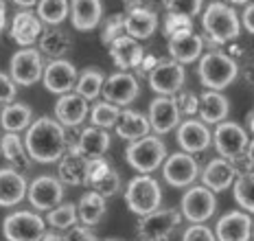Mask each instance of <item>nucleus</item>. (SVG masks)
Masks as SVG:
<instances>
[{"label":"nucleus","mask_w":254,"mask_h":241,"mask_svg":"<svg viewBox=\"0 0 254 241\" xmlns=\"http://www.w3.org/2000/svg\"><path fill=\"white\" fill-rule=\"evenodd\" d=\"M243 27H246L254 35V2L248 4L246 11H243Z\"/></svg>","instance_id":"09e8293b"},{"label":"nucleus","mask_w":254,"mask_h":241,"mask_svg":"<svg viewBox=\"0 0 254 241\" xmlns=\"http://www.w3.org/2000/svg\"><path fill=\"white\" fill-rule=\"evenodd\" d=\"M46 222L57 230H70L77 224V204H60L46 215Z\"/></svg>","instance_id":"ea45409f"},{"label":"nucleus","mask_w":254,"mask_h":241,"mask_svg":"<svg viewBox=\"0 0 254 241\" xmlns=\"http://www.w3.org/2000/svg\"><path fill=\"white\" fill-rule=\"evenodd\" d=\"M26 197L35 211H53L64 200V184L60 182V178L40 176L26 188Z\"/></svg>","instance_id":"4468645a"},{"label":"nucleus","mask_w":254,"mask_h":241,"mask_svg":"<svg viewBox=\"0 0 254 241\" xmlns=\"http://www.w3.org/2000/svg\"><path fill=\"white\" fill-rule=\"evenodd\" d=\"M68 0H40L38 2V18L51 27H57L68 18Z\"/></svg>","instance_id":"e433bc0d"},{"label":"nucleus","mask_w":254,"mask_h":241,"mask_svg":"<svg viewBox=\"0 0 254 241\" xmlns=\"http://www.w3.org/2000/svg\"><path fill=\"white\" fill-rule=\"evenodd\" d=\"M123 2H127V4H134V2H140V0H123Z\"/></svg>","instance_id":"4d7b16f0"},{"label":"nucleus","mask_w":254,"mask_h":241,"mask_svg":"<svg viewBox=\"0 0 254 241\" xmlns=\"http://www.w3.org/2000/svg\"><path fill=\"white\" fill-rule=\"evenodd\" d=\"M217 241H250L252 239V219L243 211H230L221 215L215 228Z\"/></svg>","instance_id":"aec40b11"},{"label":"nucleus","mask_w":254,"mask_h":241,"mask_svg":"<svg viewBox=\"0 0 254 241\" xmlns=\"http://www.w3.org/2000/svg\"><path fill=\"white\" fill-rule=\"evenodd\" d=\"M182 241H217L215 233L204 224H190V226L184 230Z\"/></svg>","instance_id":"79ce46f5"},{"label":"nucleus","mask_w":254,"mask_h":241,"mask_svg":"<svg viewBox=\"0 0 254 241\" xmlns=\"http://www.w3.org/2000/svg\"><path fill=\"white\" fill-rule=\"evenodd\" d=\"M0 151H2L4 160L11 165V169H29L31 167V158L18 134H4L0 138Z\"/></svg>","instance_id":"72a5a7b5"},{"label":"nucleus","mask_w":254,"mask_h":241,"mask_svg":"<svg viewBox=\"0 0 254 241\" xmlns=\"http://www.w3.org/2000/svg\"><path fill=\"white\" fill-rule=\"evenodd\" d=\"M33 112L26 103H9L0 112V125L7 134H18L22 129H29Z\"/></svg>","instance_id":"473e14b6"},{"label":"nucleus","mask_w":254,"mask_h":241,"mask_svg":"<svg viewBox=\"0 0 254 241\" xmlns=\"http://www.w3.org/2000/svg\"><path fill=\"white\" fill-rule=\"evenodd\" d=\"M105 213H108L105 197H101L94 191L83 193L81 200L77 202V217L83 226H97V224L105 217Z\"/></svg>","instance_id":"7c9ffc66"},{"label":"nucleus","mask_w":254,"mask_h":241,"mask_svg":"<svg viewBox=\"0 0 254 241\" xmlns=\"http://www.w3.org/2000/svg\"><path fill=\"white\" fill-rule=\"evenodd\" d=\"M149 127L156 134H169L180 125V110L173 97H158L149 103Z\"/></svg>","instance_id":"6ab92c4d"},{"label":"nucleus","mask_w":254,"mask_h":241,"mask_svg":"<svg viewBox=\"0 0 254 241\" xmlns=\"http://www.w3.org/2000/svg\"><path fill=\"white\" fill-rule=\"evenodd\" d=\"M162 176H165V182L169 186H176V188L190 186L199 176V165L190 154L178 151V154H171L165 158V162H162Z\"/></svg>","instance_id":"ddd939ff"},{"label":"nucleus","mask_w":254,"mask_h":241,"mask_svg":"<svg viewBox=\"0 0 254 241\" xmlns=\"http://www.w3.org/2000/svg\"><path fill=\"white\" fill-rule=\"evenodd\" d=\"M103 81H105V77L101 70H97V68H86V70L77 77L75 92L79 97L86 99V101H92V99H97L99 94H101Z\"/></svg>","instance_id":"c9c22d12"},{"label":"nucleus","mask_w":254,"mask_h":241,"mask_svg":"<svg viewBox=\"0 0 254 241\" xmlns=\"http://www.w3.org/2000/svg\"><path fill=\"white\" fill-rule=\"evenodd\" d=\"M204 51V40L193 29H180L169 38V53L178 64H193Z\"/></svg>","instance_id":"dca6fc26"},{"label":"nucleus","mask_w":254,"mask_h":241,"mask_svg":"<svg viewBox=\"0 0 254 241\" xmlns=\"http://www.w3.org/2000/svg\"><path fill=\"white\" fill-rule=\"evenodd\" d=\"M197 110H199V117H202L204 125H219V123H224L226 117H228L230 103L221 92L206 90L202 97H199Z\"/></svg>","instance_id":"c85d7f7f"},{"label":"nucleus","mask_w":254,"mask_h":241,"mask_svg":"<svg viewBox=\"0 0 254 241\" xmlns=\"http://www.w3.org/2000/svg\"><path fill=\"white\" fill-rule=\"evenodd\" d=\"M162 188L151 176H136L125 188V204L134 215L145 217L160 208Z\"/></svg>","instance_id":"39448f33"},{"label":"nucleus","mask_w":254,"mask_h":241,"mask_svg":"<svg viewBox=\"0 0 254 241\" xmlns=\"http://www.w3.org/2000/svg\"><path fill=\"white\" fill-rule=\"evenodd\" d=\"M248 123H250V127H252V132H254V112L248 114Z\"/></svg>","instance_id":"5fc2aeb1"},{"label":"nucleus","mask_w":254,"mask_h":241,"mask_svg":"<svg viewBox=\"0 0 254 241\" xmlns=\"http://www.w3.org/2000/svg\"><path fill=\"white\" fill-rule=\"evenodd\" d=\"M187 72L184 66L178 64L173 60H162L151 68L149 72V86L153 92H158L160 97H173L176 92L182 90Z\"/></svg>","instance_id":"f8f14e48"},{"label":"nucleus","mask_w":254,"mask_h":241,"mask_svg":"<svg viewBox=\"0 0 254 241\" xmlns=\"http://www.w3.org/2000/svg\"><path fill=\"white\" fill-rule=\"evenodd\" d=\"M83 184L92 186L94 193H99L101 197H112L119 193L121 188V176L110 167V162L103 158H88L86 162V180Z\"/></svg>","instance_id":"1a4fd4ad"},{"label":"nucleus","mask_w":254,"mask_h":241,"mask_svg":"<svg viewBox=\"0 0 254 241\" xmlns=\"http://www.w3.org/2000/svg\"><path fill=\"white\" fill-rule=\"evenodd\" d=\"M108 241H121V239H108Z\"/></svg>","instance_id":"bf43d9fd"},{"label":"nucleus","mask_w":254,"mask_h":241,"mask_svg":"<svg viewBox=\"0 0 254 241\" xmlns=\"http://www.w3.org/2000/svg\"><path fill=\"white\" fill-rule=\"evenodd\" d=\"M156 29H158V15L151 9L134 7L123 15V31L136 42L151 38L156 33Z\"/></svg>","instance_id":"5701e85b"},{"label":"nucleus","mask_w":254,"mask_h":241,"mask_svg":"<svg viewBox=\"0 0 254 241\" xmlns=\"http://www.w3.org/2000/svg\"><path fill=\"white\" fill-rule=\"evenodd\" d=\"M86 162H88V158L79 156L77 151L68 149L60 158V182L62 184H70V186L83 184V180H86Z\"/></svg>","instance_id":"2f4dec72"},{"label":"nucleus","mask_w":254,"mask_h":241,"mask_svg":"<svg viewBox=\"0 0 254 241\" xmlns=\"http://www.w3.org/2000/svg\"><path fill=\"white\" fill-rule=\"evenodd\" d=\"M228 2H235V4H248L250 0H228Z\"/></svg>","instance_id":"6e6d98bb"},{"label":"nucleus","mask_w":254,"mask_h":241,"mask_svg":"<svg viewBox=\"0 0 254 241\" xmlns=\"http://www.w3.org/2000/svg\"><path fill=\"white\" fill-rule=\"evenodd\" d=\"M9 33H11V40L18 46H26L29 49L31 44H35L40 40L42 22L33 11H18L11 22V31Z\"/></svg>","instance_id":"bb28decb"},{"label":"nucleus","mask_w":254,"mask_h":241,"mask_svg":"<svg viewBox=\"0 0 254 241\" xmlns=\"http://www.w3.org/2000/svg\"><path fill=\"white\" fill-rule=\"evenodd\" d=\"M114 127H116V134H119L121 138L129 140V143L149 136V129H151L147 117L136 112V110H123L119 117V123H116Z\"/></svg>","instance_id":"c756f323"},{"label":"nucleus","mask_w":254,"mask_h":241,"mask_svg":"<svg viewBox=\"0 0 254 241\" xmlns=\"http://www.w3.org/2000/svg\"><path fill=\"white\" fill-rule=\"evenodd\" d=\"M119 117H121V108L112 106L108 101H101V103H94V108L90 110V120H92V127H99V129H110L119 123Z\"/></svg>","instance_id":"58836bf2"},{"label":"nucleus","mask_w":254,"mask_h":241,"mask_svg":"<svg viewBox=\"0 0 254 241\" xmlns=\"http://www.w3.org/2000/svg\"><path fill=\"white\" fill-rule=\"evenodd\" d=\"M237 72V61L232 60L230 55L221 53V51H210L206 53L202 60H199V68H197V75L202 86H206L208 90L221 92L224 88H228L232 81H235Z\"/></svg>","instance_id":"f03ea898"},{"label":"nucleus","mask_w":254,"mask_h":241,"mask_svg":"<svg viewBox=\"0 0 254 241\" xmlns=\"http://www.w3.org/2000/svg\"><path fill=\"white\" fill-rule=\"evenodd\" d=\"M108 46H110V57H112V61L123 72L129 70V68L140 66L142 57H145L142 46L134 38H129V35H119V38L112 40Z\"/></svg>","instance_id":"b1692460"},{"label":"nucleus","mask_w":254,"mask_h":241,"mask_svg":"<svg viewBox=\"0 0 254 241\" xmlns=\"http://www.w3.org/2000/svg\"><path fill=\"white\" fill-rule=\"evenodd\" d=\"M46 233V222L38 213L15 211L2 219V235L7 241H40Z\"/></svg>","instance_id":"423d86ee"},{"label":"nucleus","mask_w":254,"mask_h":241,"mask_svg":"<svg viewBox=\"0 0 254 241\" xmlns=\"http://www.w3.org/2000/svg\"><path fill=\"white\" fill-rule=\"evenodd\" d=\"M88 117V101L77 92L62 94L55 103V120L62 127H77Z\"/></svg>","instance_id":"4be33fe9"},{"label":"nucleus","mask_w":254,"mask_h":241,"mask_svg":"<svg viewBox=\"0 0 254 241\" xmlns=\"http://www.w3.org/2000/svg\"><path fill=\"white\" fill-rule=\"evenodd\" d=\"M246 160H248V165L254 169V138L248 143V149H246Z\"/></svg>","instance_id":"8fccbe9b"},{"label":"nucleus","mask_w":254,"mask_h":241,"mask_svg":"<svg viewBox=\"0 0 254 241\" xmlns=\"http://www.w3.org/2000/svg\"><path fill=\"white\" fill-rule=\"evenodd\" d=\"M4 22H7V7H4V2H2V0H0V35H2Z\"/></svg>","instance_id":"3c124183"},{"label":"nucleus","mask_w":254,"mask_h":241,"mask_svg":"<svg viewBox=\"0 0 254 241\" xmlns=\"http://www.w3.org/2000/svg\"><path fill=\"white\" fill-rule=\"evenodd\" d=\"M15 4H20V7H33V4H38L40 0H13Z\"/></svg>","instance_id":"864d4df0"},{"label":"nucleus","mask_w":254,"mask_h":241,"mask_svg":"<svg viewBox=\"0 0 254 241\" xmlns=\"http://www.w3.org/2000/svg\"><path fill=\"white\" fill-rule=\"evenodd\" d=\"M70 35L62 29H49L46 33L40 35V51L53 60H62L70 51Z\"/></svg>","instance_id":"f704fd0d"},{"label":"nucleus","mask_w":254,"mask_h":241,"mask_svg":"<svg viewBox=\"0 0 254 241\" xmlns=\"http://www.w3.org/2000/svg\"><path fill=\"white\" fill-rule=\"evenodd\" d=\"M180 29H190V20L189 18H182V15H173V13H169L167 15V20H165V33L171 38L176 31Z\"/></svg>","instance_id":"49530a36"},{"label":"nucleus","mask_w":254,"mask_h":241,"mask_svg":"<svg viewBox=\"0 0 254 241\" xmlns=\"http://www.w3.org/2000/svg\"><path fill=\"white\" fill-rule=\"evenodd\" d=\"M110 134L108 129H99V127H86L79 136V140L72 145V151H77L83 158H101L105 151L110 149Z\"/></svg>","instance_id":"cd10ccee"},{"label":"nucleus","mask_w":254,"mask_h":241,"mask_svg":"<svg viewBox=\"0 0 254 241\" xmlns=\"http://www.w3.org/2000/svg\"><path fill=\"white\" fill-rule=\"evenodd\" d=\"M24 149L35 162H57L66 154V132L55 119L42 117L29 125L24 136Z\"/></svg>","instance_id":"f257e3e1"},{"label":"nucleus","mask_w":254,"mask_h":241,"mask_svg":"<svg viewBox=\"0 0 254 241\" xmlns=\"http://www.w3.org/2000/svg\"><path fill=\"white\" fill-rule=\"evenodd\" d=\"M40 241H64V237L57 235V233H44V237H42Z\"/></svg>","instance_id":"603ef678"},{"label":"nucleus","mask_w":254,"mask_h":241,"mask_svg":"<svg viewBox=\"0 0 254 241\" xmlns=\"http://www.w3.org/2000/svg\"><path fill=\"white\" fill-rule=\"evenodd\" d=\"M178 101V110H180V114H195L197 112V108H199V99L195 97V94H182L180 99H176Z\"/></svg>","instance_id":"de8ad7c7"},{"label":"nucleus","mask_w":254,"mask_h":241,"mask_svg":"<svg viewBox=\"0 0 254 241\" xmlns=\"http://www.w3.org/2000/svg\"><path fill=\"white\" fill-rule=\"evenodd\" d=\"M26 178L15 169H0V206L11 208L20 204L26 195Z\"/></svg>","instance_id":"a878e982"},{"label":"nucleus","mask_w":254,"mask_h":241,"mask_svg":"<svg viewBox=\"0 0 254 241\" xmlns=\"http://www.w3.org/2000/svg\"><path fill=\"white\" fill-rule=\"evenodd\" d=\"M235 202L243 208V213H254V171L237 176Z\"/></svg>","instance_id":"4c0bfd02"},{"label":"nucleus","mask_w":254,"mask_h":241,"mask_svg":"<svg viewBox=\"0 0 254 241\" xmlns=\"http://www.w3.org/2000/svg\"><path fill=\"white\" fill-rule=\"evenodd\" d=\"M70 22L77 31H92L101 22L103 15V2L101 0H70Z\"/></svg>","instance_id":"393cba45"},{"label":"nucleus","mask_w":254,"mask_h":241,"mask_svg":"<svg viewBox=\"0 0 254 241\" xmlns=\"http://www.w3.org/2000/svg\"><path fill=\"white\" fill-rule=\"evenodd\" d=\"M202 9V0H167V11L193 20Z\"/></svg>","instance_id":"a19ab883"},{"label":"nucleus","mask_w":254,"mask_h":241,"mask_svg":"<svg viewBox=\"0 0 254 241\" xmlns=\"http://www.w3.org/2000/svg\"><path fill=\"white\" fill-rule=\"evenodd\" d=\"M64 241H99V239L88 226H72L68 230V235H64Z\"/></svg>","instance_id":"a18cd8bd"},{"label":"nucleus","mask_w":254,"mask_h":241,"mask_svg":"<svg viewBox=\"0 0 254 241\" xmlns=\"http://www.w3.org/2000/svg\"><path fill=\"white\" fill-rule=\"evenodd\" d=\"M167 158V145L160 136H145L140 140L127 145L125 160L131 169H136L140 176H149L151 171L160 169Z\"/></svg>","instance_id":"7ed1b4c3"},{"label":"nucleus","mask_w":254,"mask_h":241,"mask_svg":"<svg viewBox=\"0 0 254 241\" xmlns=\"http://www.w3.org/2000/svg\"><path fill=\"white\" fill-rule=\"evenodd\" d=\"M237 176H239V169L235 167V162L226 158H213L202 171V186L213 193H221L235 184Z\"/></svg>","instance_id":"412c9836"},{"label":"nucleus","mask_w":254,"mask_h":241,"mask_svg":"<svg viewBox=\"0 0 254 241\" xmlns=\"http://www.w3.org/2000/svg\"><path fill=\"white\" fill-rule=\"evenodd\" d=\"M15 94H18V88H15V83L11 81V77L0 72V103H2V106L13 103Z\"/></svg>","instance_id":"c03bdc74"},{"label":"nucleus","mask_w":254,"mask_h":241,"mask_svg":"<svg viewBox=\"0 0 254 241\" xmlns=\"http://www.w3.org/2000/svg\"><path fill=\"white\" fill-rule=\"evenodd\" d=\"M101 94L108 103H112L116 108H125V106H129L131 101H136V97L140 94V86L134 75L121 70V72L110 75L108 79L103 81Z\"/></svg>","instance_id":"2eb2a0df"},{"label":"nucleus","mask_w":254,"mask_h":241,"mask_svg":"<svg viewBox=\"0 0 254 241\" xmlns=\"http://www.w3.org/2000/svg\"><path fill=\"white\" fill-rule=\"evenodd\" d=\"M182 222V215L176 208H158L145 217H140L136 233L140 241H165Z\"/></svg>","instance_id":"0eeeda50"},{"label":"nucleus","mask_w":254,"mask_h":241,"mask_svg":"<svg viewBox=\"0 0 254 241\" xmlns=\"http://www.w3.org/2000/svg\"><path fill=\"white\" fill-rule=\"evenodd\" d=\"M252 237H254V224H252Z\"/></svg>","instance_id":"13d9d810"},{"label":"nucleus","mask_w":254,"mask_h":241,"mask_svg":"<svg viewBox=\"0 0 254 241\" xmlns=\"http://www.w3.org/2000/svg\"><path fill=\"white\" fill-rule=\"evenodd\" d=\"M42 81L53 94H68L77 83V68L66 60H53L42 72Z\"/></svg>","instance_id":"a211bd4d"},{"label":"nucleus","mask_w":254,"mask_h":241,"mask_svg":"<svg viewBox=\"0 0 254 241\" xmlns=\"http://www.w3.org/2000/svg\"><path fill=\"white\" fill-rule=\"evenodd\" d=\"M178 145L184 154H202L210 147L213 143V134L208 132V127L202 123V120H195V119H189L184 120L182 125H178Z\"/></svg>","instance_id":"f3484780"},{"label":"nucleus","mask_w":254,"mask_h":241,"mask_svg":"<svg viewBox=\"0 0 254 241\" xmlns=\"http://www.w3.org/2000/svg\"><path fill=\"white\" fill-rule=\"evenodd\" d=\"M202 24L204 31L208 33V38L215 44H226L239 38L241 27H239V18H237L235 9H230L224 2H210L208 9L202 15Z\"/></svg>","instance_id":"20e7f679"},{"label":"nucleus","mask_w":254,"mask_h":241,"mask_svg":"<svg viewBox=\"0 0 254 241\" xmlns=\"http://www.w3.org/2000/svg\"><path fill=\"white\" fill-rule=\"evenodd\" d=\"M217 211V197L206 186H190L182 195V211L180 215L193 224H204Z\"/></svg>","instance_id":"9d476101"},{"label":"nucleus","mask_w":254,"mask_h":241,"mask_svg":"<svg viewBox=\"0 0 254 241\" xmlns=\"http://www.w3.org/2000/svg\"><path fill=\"white\" fill-rule=\"evenodd\" d=\"M248 132L237 123L224 120V123L217 125V129L213 132V145L219 151V158H226L230 162H237L241 156H246L248 149Z\"/></svg>","instance_id":"6e6552de"},{"label":"nucleus","mask_w":254,"mask_h":241,"mask_svg":"<svg viewBox=\"0 0 254 241\" xmlns=\"http://www.w3.org/2000/svg\"><path fill=\"white\" fill-rule=\"evenodd\" d=\"M44 72V61H42V53L38 49H22L11 57L9 64V77L18 86H33L35 81L42 79Z\"/></svg>","instance_id":"9b49d317"},{"label":"nucleus","mask_w":254,"mask_h":241,"mask_svg":"<svg viewBox=\"0 0 254 241\" xmlns=\"http://www.w3.org/2000/svg\"><path fill=\"white\" fill-rule=\"evenodd\" d=\"M123 31V13H116L112 18L105 22V29H103V35H101V42L103 44H110L112 40H116Z\"/></svg>","instance_id":"37998d69"}]
</instances>
